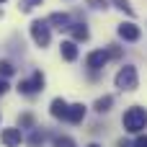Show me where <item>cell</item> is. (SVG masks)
Segmentation results:
<instances>
[{"label": "cell", "mask_w": 147, "mask_h": 147, "mask_svg": "<svg viewBox=\"0 0 147 147\" xmlns=\"http://www.w3.org/2000/svg\"><path fill=\"white\" fill-rule=\"evenodd\" d=\"M121 124H124V129H127L129 134L142 132V129L147 127V111L142 109V106H132V109H127V114H124Z\"/></svg>", "instance_id": "cell-1"}, {"label": "cell", "mask_w": 147, "mask_h": 147, "mask_svg": "<svg viewBox=\"0 0 147 147\" xmlns=\"http://www.w3.org/2000/svg\"><path fill=\"white\" fill-rule=\"evenodd\" d=\"M114 83H116V88H119V90H137V85H140L137 67H132V65H124V67L116 72Z\"/></svg>", "instance_id": "cell-2"}, {"label": "cell", "mask_w": 147, "mask_h": 147, "mask_svg": "<svg viewBox=\"0 0 147 147\" xmlns=\"http://www.w3.org/2000/svg\"><path fill=\"white\" fill-rule=\"evenodd\" d=\"M31 36H34V41H36V47H49V41H52V31H49V21H34L31 23Z\"/></svg>", "instance_id": "cell-3"}, {"label": "cell", "mask_w": 147, "mask_h": 147, "mask_svg": "<svg viewBox=\"0 0 147 147\" xmlns=\"http://www.w3.org/2000/svg\"><path fill=\"white\" fill-rule=\"evenodd\" d=\"M39 90H44V75L41 72H34L31 80H21L18 83V93H23V96H34Z\"/></svg>", "instance_id": "cell-4"}, {"label": "cell", "mask_w": 147, "mask_h": 147, "mask_svg": "<svg viewBox=\"0 0 147 147\" xmlns=\"http://www.w3.org/2000/svg\"><path fill=\"white\" fill-rule=\"evenodd\" d=\"M109 59H111V57H109V49H96V52H90V54L85 57V67L96 72V70H101Z\"/></svg>", "instance_id": "cell-5"}, {"label": "cell", "mask_w": 147, "mask_h": 147, "mask_svg": "<svg viewBox=\"0 0 147 147\" xmlns=\"http://www.w3.org/2000/svg\"><path fill=\"white\" fill-rule=\"evenodd\" d=\"M0 140H3L5 147H18L23 142V134H21V129L10 127V129H3V132H0Z\"/></svg>", "instance_id": "cell-6"}, {"label": "cell", "mask_w": 147, "mask_h": 147, "mask_svg": "<svg viewBox=\"0 0 147 147\" xmlns=\"http://www.w3.org/2000/svg\"><path fill=\"white\" fill-rule=\"evenodd\" d=\"M47 21H49L54 28H59V31H70V28L75 26V23H72V18H70L67 13H52Z\"/></svg>", "instance_id": "cell-7"}, {"label": "cell", "mask_w": 147, "mask_h": 147, "mask_svg": "<svg viewBox=\"0 0 147 147\" xmlns=\"http://www.w3.org/2000/svg\"><path fill=\"white\" fill-rule=\"evenodd\" d=\"M116 34L124 39V41H137L140 36H142V31H140V26H134V23H121L119 28H116Z\"/></svg>", "instance_id": "cell-8"}, {"label": "cell", "mask_w": 147, "mask_h": 147, "mask_svg": "<svg viewBox=\"0 0 147 147\" xmlns=\"http://www.w3.org/2000/svg\"><path fill=\"white\" fill-rule=\"evenodd\" d=\"M67 111H70V103H67L65 98H54L52 106H49V114H52L54 119H67Z\"/></svg>", "instance_id": "cell-9"}, {"label": "cell", "mask_w": 147, "mask_h": 147, "mask_svg": "<svg viewBox=\"0 0 147 147\" xmlns=\"http://www.w3.org/2000/svg\"><path fill=\"white\" fill-rule=\"evenodd\" d=\"M83 119H85V106H83V103H72L70 111H67V119H65V121H70V124H80Z\"/></svg>", "instance_id": "cell-10"}, {"label": "cell", "mask_w": 147, "mask_h": 147, "mask_svg": "<svg viewBox=\"0 0 147 147\" xmlns=\"http://www.w3.org/2000/svg\"><path fill=\"white\" fill-rule=\"evenodd\" d=\"M59 52H62V57H65L67 62H75V59H78V47H75V41H62Z\"/></svg>", "instance_id": "cell-11"}, {"label": "cell", "mask_w": 147, "mask_h": 147, "mask_svg": "<svg viewBox=\"0 0 147 147\" xmlns=\"http://www.w3.org/2000/svg\"><path fill=\"white\" fill-rule=\"evenodd\" d=\"M70 31H72V39H75V41H88V36H90V31H88L85 23H75Z\"/></svg>", "instance_id": "cell-12"}, {"label": "cell", "mask_w": 147, "mask_h": 147, "mask_svg": "<svg viewBox=\"0 0 147 147\" xmlns=\"http://www.w3.org/2000/svg\"><path fill=\"white\" fill-rule=\"evenodd\" d=\"M44 142H47V132L36 127V129L31 132V137H28V147H41Z\"/></svg>", "instance_id": "cell-13"}, {"label": "cell", "mask_w": 147, "mask_h": 147, "mask_svg": "<svg viewBox=\"0 0 147 147\" xmlns=\"http://www.w3.org/2000/svg\"><path fill=\"white\" fill-rule=\"evenodd\" d=\"M111 106H114V98H111V96H101V98L96 101V111H98V114L111 111Z\"/></svg>", "instance_id": "cell-14"}, {"label": "cell", "mask_w": 147, "mask_h": 147, "mask_svg": "<svg viewBox=\"0 0 147 147\" xmlns=\"http://www.w3.org/2000/svg\"><path fill=\"white\" fill-rule=\"evenodd\" d=\"M18 127H21V129H36L34 114H21V116H18Z\"/></svg>", "instance_id": "cell-15"}, {"label": "cell", "mask_w": 147, "mask_h": 147, "mask_svg": "<svg viewBox=\"0 0 147 147\" xmlns=\"http://www.w3.org/2000/svg\"><path fill=\"white\" fill-rule=\"evenodd\" d=\"M13 72H16V67H13L8 59H0V78H10Z\"/></svg>", "instance_id": "cell-16"}, {"label": "cell", "mask_w": 147, "mask_h": 147, "mask_svg": "<svg viewBox=\"0 0 147 147\" xmlns=\"http://www.w3.org/2000/svg\"><path fill=\"white\" fill-rule=\"evenodd\" d=\"M114 3H116V8H119V10H124L127 16H134V8L129 5V0H114Z\"/></svg>", "instance_id": "cell-17"}, {"label": "cell", "mask_w": 147, "mask_h": 147, "mask_svg": "<svg viewBox=\"0 0 147 147\" xmlns=\"http://www.w3.org/2000/svg\"><path fill=\"white\" fill-rule=\"evenodd\" d=\"M41 3H44V0H21V10L28 13L31 8H36V5H41Z\"/></svg>", "instance_id": "cell-18"}, {"label": "cell", "mask_w": 147, "mask_h": 147, "mask_svg": "<svg viewBox=\"0 0 147 147\" xmlns=\"http://www.w3.org/2000/svg\"><path fill=\"white\" fill-rule=\"evenodd\" d=\"M54 147H75L70 137H54Z\"/></svg>", "instance_id": "cell-19"}, {"label": "cell", "mask_w": 147, "mask_h": 147, "mask_svg": "<svg viewBox=\"0 0 147 147\" xmlns=\"http://www.w3.org/2000/svg\"><path fill=\"white\" fill-rule=\"evenodd\" d=\"M85 3H88L93 10H106V8H109V3H106V0H85Z\"/></svg>", "instance_id": "cell-20"}, {"label": "cell", "mask_w": 147, "mask_h": 147, "mask_svg": "<svg viewBox=\"0 0 147 147\" xmlns=\"http://www.w3.org/2000/svg\"><path fill=\"white\" fill-rule=\"evenodd\" d=\"M109 57H111V59H119V57H121V49H119L116 44H111V49H109Z\"/></svg>", "instance_id": "cell-21"}, {"label": "cell", "mask_w": 147, "mask_h": 147, "mask_svg": "<svg viewBox=\"0 0 147 147\" xmlns=\"http://www.w3.org/2000/svg\"><path fill=\"white\" fill-rule=\"evenodd\" d=\"M134 147H147V134H140V137L134 140Z\"/></svg>", "instance_id": "cell-22"}, {"label": "cell", "mask_w": 147, "mask_h": 147, "mask_svg": "<svg viewBox=\"0 0 147 147\" xmlns=\"http://www.w3.org/2000/svg\"><path fill=\"white\" fill-rule=\"evenodd\" d=\"M8 88H10V85H8V80H5V78H0V96H3V93H8Z\"/></svg>", "instance_id": "cell-23"}, {"label": "cell", "mask_w": 147, "mask_h": 147, "mask_svg": "<svg viewBox=\"0 0 147 147\" xmlns=\"http://www.w3.org/2000/svg\"><path fill=\"white\" fill-rule=\"evenodd\" d=\"M88 147H101V145H88Z\"/></svg>", "instance_id": "cell-24"}, {"label": "cell", "mask_w": 147, "mask_h": 147, "mask_svg": "<svg viewBox=\"0 0 147 147\" xmlns=\"http://www.w3.org/2000/svg\"><path fill=\"white\" fill-rule=\"evenodd\" d=\"M0 3H5V0H0Z\"/></svg>", "instance_id": "cell-25"}]
</instances>
